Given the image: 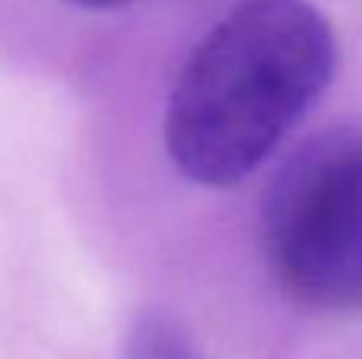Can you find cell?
Wrapping results in <instances>:
<instances>
[{
  "instance_id": "cell-1",
  "label": "cell",
  "mask_w": 362,
  "mask_h": 359,
  "mask_svg": "<svg viewBox=\"0 0 362 359\" xmlns=\"http://www.w3.org/2000/svg\"><path fill=\"white\" fill-rule=\"evenodd\" d=\"M337 42L312 0H242L187 54L165 108V153L194 184L232 188L331 83Z\"/></svg>"
},
{
  "instance_id": "cell-2",
  "label": "cell",
  "mask_w": 362,
  "mask_h": 359,
  "mask_svg": "<svg viewBox=\"0 0 362 359\" xmlns=\"http://www.w3.org/2000/svg\"><path fill=\"white\" fill-rule=\"evenodd\" d=\"M264 245L276 283L312 309L362 305V134L299 150L264 204Z\"/></svg>"
},
{
  "instance_id": "cell-3",
  "label": "cell",
  "mask_w": 362,
  "mask_h": 359,
  "mask_svg": "<svg viewBox=\"0 0 362 359\" xmlns=\"http://www.w3.org/2000/svg\"><path fill=\"white\" fill-rule=\"evenodd\" d=\"M121 359H204L178 318L159 309H144L131 322Z\"/></svg>"
},
{
  "instance_id": "cell-4",
  "label": "cell",
  "mask_w": 362,
  "mask_h": 359,
  "mask_svg": "<svg viewBox=\"0 0 362 359\" xmlns=\"http://www.w3.org/2000/svg\"><path fill=\"white\" fill-rule=\"evenodd\" d=\"M74 6H83V10H121V6H131L134 0H67Z\"/></svg>"
}]
</instances>
